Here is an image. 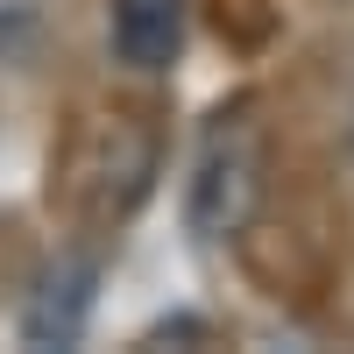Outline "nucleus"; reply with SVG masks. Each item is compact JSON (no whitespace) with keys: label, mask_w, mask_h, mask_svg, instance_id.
I'll return each instance as SVG.
<instances>
[{"label":"nucleus","mask_w":354,"mask_h":354,"mask_svg":"<svg viewBox=\"0 0 354 354\" xmlns=\"http://www.w3.org/2000/svg\"><path fill=\"white\" fill-rule=\"evenodd\" d=\"M85 305H93V262H78V255H64L57 270L43 277V290H36V305H28V340L36 347H64V340H78V326H85Z\"/></svg>","instance_id":"nucleus-4"},{"label":"nucleus","mask_w":354,"mask_h":354,"mask_svg":"<svg viewBox=\"0 0 354 354\" xmlns=\"http://www.w3.org/2000/svg\"><path fill=\"white\" fill-rule=\"evenodd\" d=\"M106 36L128 71H170L185 50V0H113Z\"/></svg>","instance_id":"nucleus-3"},{"label":"nucleus","mask_w":354,"mask_h":354,"mask_svg":"<svg viewBox=\"0 0 354 354\" xmlns=\"http://www.w3.org/2000/svg\"><path fill=\"white\" fill-rule=\"evenodd\" d=\"M149 177H156V128L142 113H100L71 149L64 198L85 227H121L149 198Z\"/></svg>","instance_id":"nucleus-1"},{"label":"nucleus","mask_w":354,"mask_h":354,"mask_svg":"<svg viewBox=\"0 0 354 354\" xmlns=\"http://www.w3.org/2000/svg\"><path fill=\"white\" fill-rule=\"evenodd\" d=\"M347 156H354V106H347Z\"/></svg>","instance_id":"nucleus-5"},{"label":"nucleus","mask_w":354,"mask_h":354,"mask_svg":"<svg viewBox=\"0 0 354 354\" xmlns=\"http://www.w3.org/2000/svg\"><path fill=\"white\" fill-rule=\"evenodd\" d=\"M262 128L248 121V106H234L220 113L213 128H205V149L192 163V198H185V213H192V234H205V241H227V234H241L255 220V205H262Z\"/></svg>","instance_id":"nucleus-2"}]
</instances>
